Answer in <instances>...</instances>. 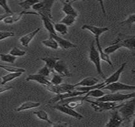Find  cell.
<instances>
[{
    "label": "cell",
    "instance_id": "6da1fadb",
    "mask_svg": "<svg viewBox=\"0 0 135 127\" xmlns=\"http://www.w3.org/2000/svg\"><path fill=\"white\" fill-rule=\"evenodd\" d=\"M54 4V0H43L39 1L32 6V8L41 17H46L50 19L53 18L52 8Z\"/></svg>",
    "mask_w": 135,
    "mask_h": 127
},
{
    "label": "cell",
    "instance_id": "7a4b0ae2",
    "mask_svg": "<svg viewBox=\"0 0 135 127\" xmlns=\"http://www.w3.org/2000/svg\"><path fill=\"white\" fill-rule=\"evenodd\" d=\"M117 110L122 117L123 121H129L131 117L134 116L135 113L134 97L131 98L129 101L119 104Z\"/></svg>",
    "mask_w": 135,
    "mask_h": 127
},
{
    "label": "cell",
    "instance_id": "3957f363",
    "mask_svg": "<svg viewBox=\"0 0 135 127\" xmlns=\"http://www.w3.org/2000/svg\"><path fill=\"white\" fill-rule=\"evenodd\" d=\"M89 59L91 62L94 64L97 69V73L103 79H105V75L103 73L102 69L101 59L100 57L97 48L95 46V41H93L89 46Z\"/></svg>",
    "mask_w": 135,
    "mask_h": 127
},
{
    "label": "cell",
    "instance_id": "277c9868",
    "mask_svg": "<svg viewBox=\"0 0 135 127\" xmlns=\"http://www.w3.org/2000/svg\"><path fill=\"white\" fill-rule=\"evenodd\" d=\"M134 92L133 91L132 93H120L119 92H115V93H105L102 97L100 98H96L97 101H103V102H123L126 100H128L134 97Z\"/></svg>",
    "mask_w": 135,
    "mask_h": 127
},
{
    "label": "cell",
    "instance_id": "5b68a950",
    "mask_svg": "<svg viewBox=\"0 0 135 127\" xmlns=\"http://www.w3.org/2000/svg\"><path fill=\"white\" fill-rule=\"evenodd\" d=\"M87 101L91 104V106L97 112H103V111H112L113 109H117L119 104L116 102H103V101H91L86 98Z\"/></svg>",
    "mask_w": 135,
    "mask_h": 127
},
{
    "label": "cell",
    "instance_id": "8992f818",
    "mask_svg": "<svg viewBox=\"0 0 135 127\" xmlns=\"http://www.w3.org/2000/svg\"><path fill=\"white\" fill-rule=\"evenodd\" d=\"M102 90H109L111 93L119 92L120 91H134L135 86L128 84L116 81L112 83L109 84L103 88Z\"/></svg>",
    "mask_w": 135,
    "mask_h": 127
},
{
    "label": "cell",
    "instance_id": "52a82bcc",
    "mask_svg": "<svg viewBox=\"0 0 135 127\" xmlns=\"http://www.w3.org/2000/svg\"><path fill=\"white\" fill-rule=\"evenodd\" d=\"M50 107L52 108L53 109L59 111L60 112H62V113L66 114V115H68L73 117H74V118L77 119V120H81L84 119V116H83L81 113L77 112V111H75L74 109H71V108L67 107V106H66L64 104H54L53 105V106H50Z\"/></svg>",
    "mask_w": 135,
    "mask_h": 127
},
{
    "label": "cell",
    "instance_id": "ba28073f",
    "mask_svg": "<svg viewBox=\"0 0 135 127\" xmlns=\"http://www.w3.org/2000/svg\"><path fill=\"white\" fill-rule=\"evenodd\" d=\"M46 87L47 90L51 93L56 94V95L64 93L65 92L75 90L76 88V86L74 84L62 83L60 84H57V85H53L51 84Z\"/></svg>",
    "mask_w": 135,
    "mask_h": 127
},
{
    "label": "cell",
    "instance_id": "9c48e42d",
    "mask_svg": "<svg viewBox=\"0 0 135 127\" xmlns=\"http://www.w3.org/2000/svg\"><path fill=\"white\" fill-rule=\"evenodd\" d=\"M28 14L39 15V14L37 13V12H29V11H26V10H23L22 11V12H19V13H13L12 14H10V15H8L7 17H5L3 21V22L5 23V24H8V25L13 24V23L19 21L23 15H28ZM39 16H40V15H39Z\"/></svg>",
    "mask_w": 135,
    "mask_h": 127
},
{
    "label": "cell",
    "instance_id": "30bf717a",
    "mask_svg": "<svg viewBox=\"0 0 135 127\" xmlns=\"http://www.w3.org/2000/svg\"><path fill=\"white\" fill-rule=\"evenodd\" d=\"M86 93L85 92H81V91H78L76 90V89L74 90L69 91V92H65L64 93L62 94H58L56 95V96L53 97L52 98H51L48 102L50 104H55V103L58 102L60 101L63 99H65V98H69V97H73V96H77V95H85Z\"/></svg>",
    "mask_w": 135,
    "mask_h": 127
},
{
    "label": "cell",
    "instance_id": "8fae6325",
    "mask_svg": "<svg viewBox=\"0 0 135 127\" xmlns=\"http://www.w3.org/2000/svg\"><path fill=\"white\" fill-rule=\"evenodd\" d=\"M53 70L56 73L59 74L61 76L64 77H71L72 74L70 73L69 69H68L67 64L64 61L62 60H59L56 62L55 65Z\"/></svg>",
    "mask_w": 135,
    "mask_h": 127
},
{
    "label": "cell",
    "instance_id": "7c38bea8",
    "mask_svg": "<svg viewBox=\"0 0 135 127\" xmlns=\"http://www.w3.org/2000/svg\"><path fill=\"white\" fill-rule=\"evenodd\" d=\"M112 111L110 113V117L109 121L107 123L105 126L107 127H119L120 126L123 120L120 116L117 109H115L112 110Z\"/></svg>",
    "mask_w": 135,
    "mask_h": 127
},
{
    "label": "cell",
    "instance_id": "4fadbf2b",
    "mask_svg": "<svg viewBox=\"0 0 135 127\" xmlns=\"http://www.w3.org/2000/svg\"><path fill=\"white\" fill-rule=\"evenodd\" d=\"M81 29L89 31L95 36V37H98V38H100L102 34L109 31V28L108 27H97V26L88 24L83 25L81 27Z\"/></svg>",
    "mask_w": 135,
    "mask_h": 127
},
{
    "label": "cell",
    "instance_id": "5bb4252c",
    "mask_svg": "<svg viewBox=\"0 0 135 127\" xmlns=\"http://www.w3.org/2000/svg\"><path fill=\"white\" fill-rule=\"evenodd\" d=\"M50 36L53 37V38L57 42L59 47L63 48V49L68 50V49H70V48H77V46H78L76 44L72 43V42L70 41L65 40V39L59 36L58 34H50Z\"/></svg>",
    "mask_w": 135,
    "mask_h": 127
},
{
    "label": "cell",
    "instance_id": "9a60e30c",
    "mask_svg": "<svg viewBox=\"0 0 135 127\" xmlns=\"http://www.w3.org/2000/svg\"><path fill=\"white\" fill-rule=\"evenodd\" d=\"M126 65V62L122 64V65L119 67L118 69L116 70V71L114 72L112 75H110L109 78H105V81L103 82V84H104L105 87L106 85H107V84L112 83L116 82V81H118L119 80V79H120V75H121V74L122 73V72H123L124 69Z\"/></svg>",
    "mask_w": 135,
    "mask_h": 127
},
{
    "label": "cell",
    "instance_id": "2e32d148",
    "mask_svg": "<svg viewBox=\"0 0 135 127\" xmlns=\"http://www.w3.org/2000/svg\"><path fill=\"white\" fill-rule=\"evenodd\" d=\"M26 80L27 81H35L37 83L42 84V85L47 86L51 84L50 80L47 79V78L45 76H41V75L39 74H29L27 77L26 78Z\"/></svg>",
    "mask_w": 135,
    "mask_h": 127
},
{
    "label": "cell",
    "instance_id": "e0dca14e",
    "mask_svg": "<svg viewBox=\"0 0 135 127\" xmlns=\"http://www.w3.org/2000/svg\"><path fill=\"white\" fill-rule=\"evenodd\" d=\"M41 30V27L37 28L35 30L31 31V32H29V33L25 34L23 36H22L19 39V41L20 44L24 47H28L30 43L31 42L33 39L34 38V37L36 36V34L40 32Z\"/></svg>",
    "mask_w": 135,
    "mask_h": 127
},
{
    "label": "cell",
    "instance_id": "ac0fdd59",
    "mask_svg": "<svg viewBox=\"0 0 135 127\" xmlns=\"http://www.w3.org/2000/svg\"><path fill=\"white\" fill-rule=\"evenodd\" d=\"M95 42H96V45H97V50H98L99 55H100V57L101 59L102 60L105 61V62H107L108 64H109L111 67L113 68V64L112 61H111L110 59L109 55L105 54V53L103 51V50L102 48L101 45H100V38H98V37H95Z\"/></svg>",
    "mask_w": 135,
    "mask_h": 127
},
{
    "label": "cell",
    "instance_id": "d6986e66",
    "mask_svg": "<svg viewBox=\"0 0 135 127\" xmlns=\"http://www.w3.org/2000/svg\"><path fill=\"white\" fill-rule=\"evenodd\" d=\"M99 80L97 78L89 76V77L84 78L82 80L79 81L77 83L74 84L76 87H91L98 83Z\"/></svg>",
    "mask_w": 135,
    "mask_h": 127
},
{
    "label": "cell",
    "instance_id": "ffe728a7",
    "mask_svg": "<svg viewBox=\"0 0 135 127\" xmlns=\"http://www.w3.org/2000/svg\"><path fill=\"white\" fill-rule=\"evenodd\" d=\"M41 105L40 102H32V101H27L26 102H23L20 106L15 109L16 112H21V111L29 110V109H34V108L38 107Z\"/></svg>",
    "mask_w": 135,
    "mask_h": 127
},
{
    "label": "cell",
    "instance_id": "44dd1931",
    "mask_svg": "<svg viewBox=\"0 0 135 127\" xmlns=\"http://www.w3.org/2000/svg\"><path fill=\"white\" fill-rule=\"evenodd\" d=\"M22 74L23 73L21 72H9V73L7 74L1 76V84H6L10 81L21 76Z\"/></svg>",
    "mask_w": 135,
    "mask_h": 127
},
{
    "label": "cell",
    "instance_id": "7402d4cb",
    "mask_svg": "<svg viewBox=\"0 0 135 127\" xmlns=\"http://www.w3.org/2000/svg\"><path fill=\"white\" fill-rule=\"evenodd\" d=\"M121 45H120V40L119 37H117L115 40V41H114L112 44L110 46H107V48H105L103 50L105 53L108 55H110L114 54L116 51L121 48Z\"/></svg>",
    "mask_w": 135,
    "mask_h": 127
},
{
    "label": "cell",
    "instance_id": "603a6c76",
    "mask_svg": "<svg viewBox=\"0 0 135 127\" xmlns=\"http://www.w3.org/2000/svg\"><path fill=\"white\" fill-rule=\"evenodd\" d=\"M120 45L122 48H126L131 51H134L135 50V36L133 35L132 36L125 39L124 40H120Z\"/></svg>",
    "mask_w": 135,
    "mask_h": 127
},
{
    "label": "cell",
    "instance_id": "cb8c5ba5",
    "mask_svg": "<svg viewBox=\"0 0 135 127\" xmlns=\"http://www.w3.org/2000/svg\"><path fill=\"white\" fill-rule=\"evenodd\" d=\"M73 3L68 2V3H63V7H62V12H64L65 15H74V16L78 17V13L77 11L75 10L74 8L72 5Z\"/></svg>",
    "mask_w": 135,
    "mask_h": 127
},
{
    "label": "cell",
    "instance_id": "d4e9b609",
    "mask_svg": "<svg viewBox=\"0 0 135 127\" xmlns=\"http://www.w3.org/2000/svg\"><path fill=\"white\" fill-rule=\"evenodd\" d=\"M41 17L42 21H43V26L46 31L49 32L50 34H57L56 31H55L54 26L51 19L46 17Z\"/></svg>",
    "mask_w": 135,
    "mask_h": 127
},
{
    "label": "cell",
    "instance_id": "484cf974",
    "mask_svg": "<svg viewBox=\"0 0 135 127\" xmlns=\"http://www.w3.org/2000/svg\"><path fill=\"white\" fill-rule=\"evenodd\" d=\"M41 60H43L45 63V65H46L50 70L53 71V68L58 60H59V58L53 57H45L41 58Z\"/></svg>",
    "mask_w": 135,
    "mask_h": 127
},
{
    "label": "cell",
    "instance_id": "4316f807",
    "mask_svg": "<svg viewBox=\"0 0 135 127\" xmlns=\"http://www.w3.org/2000/svg\"><path fill=\"white\" fill-rule=\"evenodd\" d=\"M41 43L45 46L47 47V48H51L52 50H57L59 48L57 42L55 40L53 37L50 36L49 38L43 40Z\"/></svg>",
    "mask_w": 135,
    "mask_h": 127
},
{
    "label": "cell",
    "instance_id": "83f0119b",
    "mask_svg": "<svg viewBox=\"0 0 135 127\" xmlns=\"http://www.w3.org/2000/svg\"><path fill=\"white\" fill-rule=\"evenodd\" d=\"M54 26L55 31H56V33L60 34L61 35H65L68 34V26H67L64 23L59 22L53 23Z\"/></svg>",
    "mask_w": 135,
    "mask_h": 127
},
{
    "label": "cell",
    "instance_id": "f1b7e54d",
    "mask_svg": "<svg viewBox=\"0 0 135 127\" xmlns=\"http://www.w3.org/2000/svg\"><path fill=\"white\" fill-rule=\"evenodd\" d=\"M33 114H35L37 118L40 119L41 120L45 121L51 124V125L53 123V122H52L50 120L49 116H48V113H47L45 110H38L36 111H34V112H33Z\"/></svg>",
    "mask_w": 135,
    "mask_h": 127
},
{
    "label": "cell",
    "instance_id": "f546056e",
    "mask_svg": "<svg viewBox=\"0 0 135 127\" xmlns=\"http://www.w3.org/2000/svg\"><path fill=\"white\" fill-rule=\"evenodd\" d=\"M40 0H23L18 3V5H20L24 10L28 11L34 4H36Z\"/></svg>",
    "mask_w": 135,
    "mask_h": 127
},
{
    "label": "cell",
    "instance_id": "4dcf8cb0",
    "mask_svg": "<svg viewBox=\"0 0 135 127\" xmlns=\"http://www.w3.org/2000/svg\"><path fill=\"white\" fill-rule=\"evenodd\" d=\"M105 93L104 92H103L102 90V89L99 88H96L93 89V90H91L89 91L88 92H87L85 95L88 98V97H94V98H100V97H102L103 95H104Z\"/></svg>",
    "mask_w": 135,
    "mask_h": 127
},
{
    "label": "cell",
    "instance_id": "1f68e13d",
    "mask_svg": "<svg viewBox=\"0 0 135 127\" xmlns=\"http://www.w3.org/2000/svg\"><path fill=\"white\" fill-rule=\"evenodd\" d=\"M76 18L77 17L74 16V15H66L64 18H62L60 22L64 23L67 26H71L76 22Z\"/></svg>",
    "mask_w": 135,
    "mask_h": 127
},
{
    "label": "cell",
    "instance_id": "d6a6232c",
    "mask_svg": "<svg viewBox=\"0 0 135 127\" xmlns=\"http://www.w3.org/2000/svg\"><path fill=\"white\" fill-rule=\"evenodd\" d=\"M16 59H17L16 57L10 54H0V60L2 61V62H5V63L13 64L15 63Z\"/></svg>",
    "mask_w": 135,
    "mask_h": 127
},
{
    "label": "cell",
    "instance_id": "836d02e7",
    "mask_svg": "<svg viewBox=\"0 0 135 127\" xmlns=\"http://www.w3.org/2000/svg\"><path fill=\"white\" fill-rule=\"evenodd\" d=\"M0 68L3 69L7 70L8 72H21V73H24L26 72V69L21 67H12L8 66V65H3V64H0Z\"/></svg>",
    "mask_w": 135,
    "mask_h": 127
},
{
    "label": "cell",
    "instance_id": "e575fe53",
    "mask_svg": "<svg viewBox=\"0 0 135 127\" xmlns=\"http://www.w3.org/2000/svg\"><path fill=\"white\" fill-rule=\"evenodd\" d=\"M9 54L15 56V57H22L24 56L26 54V51L25 50H22L20 48H18V47H13L12 48V49L10 50V53Z\"/></svg>",
    "mask_w": 135,
    "mask_h": 127
},
{
    "label": "cell",
    "instance_id": "d590c367",
    "mask_svg": "<svg viewBox=\"0 0 135 127\" xmlns=\"http://www.w3.org/2000/svg\"><path fill=\"white\" fill-rule=\"evenodd\" d=\"M50 81L53 85H57V84L62 83L63 81V77L59 75V74L53 73L52 77H51Z\"/></svg>",
    "mask_w": 135,
    "mask_h": 127
},
{
    "label": "cell",
    "instance_id": "8d00e7d4",
    "mask_svg": "<svg viewBox=\"0 0 135 127\" xmlns=\"http://www.w3.org/2000/svg\"><path fill=\"white\" fill-rule=\"evenodd\" d=\"M53 73V71L51 70H50L46 65H45V66L41 68L40 70L37 72V74L41 75V76H45L46 78H48L51 74V73Z\"/></svg>",
    "mask_w": 135,
    "mask_h": 127
},
{
    "label": "cell",
    "instance_id": "74e56055",
    "mask_svg": "<svg viewBox=\"0 0 135 127\" xmlns=\"http://www.w3.org/2000/svg\"><path fill=\"white\" fill-rule=\"evenodd\" d=\"M83 102L84 101H83V100H76V101H71L69 102H67L65 104H64V105L71 108V109H75L76 108L82 106L83 104Z\"/></svg>",
    "mask_w": 135,
    "mask_h": 127
},
{
    "label": "cell",
    "instance_id": "f35d334b",
    "mask_svg": "<svg viewBox=\"0 0 135 127\" xmlns=\"http://www.w3.org/2000/svg\"><path fill=\"white\" fill-rule=\"evenodd\" d=\"M15 36V33L12 31H0V41H2L9 37Z\"/></svg>",
    "mask_w": 135,
    "mask_h": 127
},
{
    "label": "cell",
    "instance_id": "ab89813d",
    "mask_svg": "<svg viewBox=\"0 0 135 127\" xmlns=\"http://www.w3.org/2000/svg\"><path fill=\"white\" fill-rule=\"evenodd\" d=\"M135 22V13L131 14L128 16L126 19L122 21L120 23L121 25H129L131 26L132 24H134Z\"/></svg>",
    "mask_w": 135,
    "mask_h": 127
},
{
    "label": "cell",
    "instance_id": "60d3db41",
    "mask_svg": "<svg viewBox=\"0 0 135 127\" xmlns=\"http://www.w3.org/2000/svg\"><path fill=\"white\" fill-rule=\"evenodd\" d=\"M0 7L2 8L4 10L5 13H13V12H12V10L10 9V7L8 4L7 0H0Z\"/></svg>",
    "mask_w": 135,
    "mask_h": 127
},
{
    "label": "cell",
    "instance_id": "b9f144b4",
    "mask_svg": "<svg viewBox=\"0 0 135 127\" xmlns=\"http://www.w3.org/2000/svg\"><path fill=\"white\" fill-rule=\"evenodd\" d=\"M12 89H13V87H12V86L1 84V85H0V93H4V92L12 90Z\"/></svg>",
    "mask_w": 135,
    "mask_h": 127
},
{
    "label": "cell",
    "instance_id": "7bdbcfd3",
    "mask_svg": "<svg viewBox=\"0 0 135 127\" xmlns=\"http://www.w3.org/2000/svg\"><path fill=\"white\" fill-rule=\"evenodd\" d=\"M51 125L53 126H69V124L65 122H55V123H53L51 124Z\"/></svg>",
    "mask_w": 135,
    "mask_h": 127
},
{
    "label": "cell",
    "instance_id": "ee69618b",
    "mask_svg": "<svg viewBox=\"0 0 135 127\" xmlns=\"http://www.w3.org/2000/svg\"><path fill=\"white\" fill-rule=\"evenodd\" d=\"M97 1L99 3V4H100V7H101V8H102V11L103 15H105V16H106V11H105V6H104V3H103V0H97Z\"/></svg>",
    "mask_w": 135,
    "mask_h": 127
},
{
    "label": "cell",
    "instance_id": "f6af8a7d",
    "mask_svg": "<svg viewBox=\"0 0 135 127\" xmlns=\"http://www.w3.org/2000/svg\"><path fill=\"white\" fill-rule=\"evenodd\" d=\"M10 13H4L1 14V15H0V22L3 21V20H4V18H5V17H7L8 15H10Z\"/></svg>",
    "mask_w": 135,
    "mask_h": 127
},
{
    "label": "cell",
    "instance_id": "bcb514c9",
    "mask_svg": "<svg viewBox=\"0 0 135 127\" xmlns=\"http://www.w3.org/2000/svg\"><path fill=\"white\" fill-rule=\"evenodd\" d=\"M60 2H62V3H68V2H71V3H73L74 2V1H76V0H59Z\"/></svg>",
    "mask_w": 135,
    "mask_h": 127
},
{
    "label": "cell",
    "instance_id": "7dc6e473",
    "mask_svg": "<svg viewBox=\"0 0 135 127\" xmlns=\"http://www.w3.org/2000/svg\"><path fill=\"white\" fill-rule=\"evenodd\" d=\"M76 1H78V0H76ZM86 1H88V0H86Z\"/></svg>",
    "mask_w": 135,
    "mask_h": 127
},
{
    "label": "cell",
    "instance_id": "c3c4849f",
    "mask_svg": "<svg viewBox=\"0 0 135 127\" xmlns=\"http://www.w3.org/2000/svg\"><path fill=\"white\" fill-rule=\"evenodd\" d=\"M0 79H1V77H0Z\"/></svg>",
    "mask_w": 135,
    "mask_h": 127
},
{
    "label": "cell",
    "instance_id": "681fc988",
    "mask_svg": "<svg viewBox=\"0 0 135 127\" xmlns=\"http://www.w3.org/2000/svg\"><path fill=\"white\" fill-rule=\"evenodd\" d=\"M20 1H21V0H20Z\"/></svg>",
    "mask_w": 135,
    "mask_h": 127
}]
</instances>
